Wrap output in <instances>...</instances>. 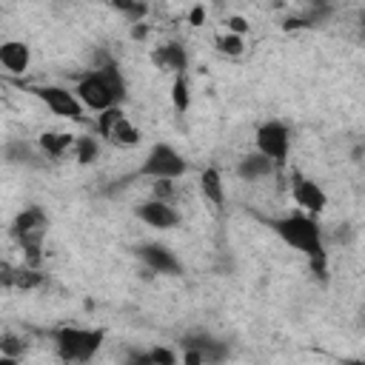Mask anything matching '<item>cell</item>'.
<instances>
[{"label": "cell", "mask_w": 365, "mask_h": 365, "mask_svg": "<svg viewBox=\"0 0 365 365\" xmlns=\"http://www.w3.org/2000/svg\"><path fill=\"white\" fill-rule=\"evenodd\" d=\"M46 211L37 205H29L26 211H20L11 222V237L20 242V248L26 251V262L34 268L40 262V251H43V240H46Z\"/></svg>", "instance_id": "cell-4"}, {"label": "cell", "mask_w": 365, "mask_h": 365, "mask_svg": "<svg viewBox=\"0 0 365 365\" xmlns=\"http://www.w3.org/2000/svg\"><path fill=\"white\" fill-rule=\"evenodd\" d=\"M23 351H26L23 336H17V334H0V356H14V359H20Z\"/></svg>", "instance_id": "cell-23"}, {"label": "cell", "mask_w": 365, "mask_h": 365, "mask_svg": "<svg viewBox=\"0 0 365 365\" xmlns=\"http://www.w3.org/2000/svg\"><path fill=\"white\" fill-rule=\"evenodd\" d=\"M97 134L106 137L108 143L114 145H123V148H131L140 143V128L128 123V117L123 114V108H108L103 114H97Z\"/></svg>", "instance_id": "cell-7"}, {"label": "cell", "mask_w": 365, "mask_h": 365, "mask_svg": "<svg viewBox=\"0 0 365 365\" xmlns=\"http://www.w3.org/2000/svg\"><path fill=\"white\" fill-rule=\"evenodd\" d=\"M237 174L242 177V180H262V177H271L274 174V163H268L262 154H245L240 163H237Z\"/></svg>", "instance_id": "cell-18"}, {"label": "cell", "mask_w": 365, "mask_h": 365, "mask_svg": "<svg viewBox=\"0 0 365 365\" xmlns=\"http://www.w3.org/2000/svg\"><path fill=\"white\" fill-rule=\"evenodd\" d=\"M245 31H248V20H245L242 14H231V17H228V34L242 37Z\"/></svg>", "instance_id": "cell-27"}, {"label": "cell", "mask_w": 365, "mask_h": 365, "mask_svg": "<svg viewBox=\"0 0 365 365\" xmlns=\"http://www.w3.org/2000/svg\"><path fill=\"white\" fill-rule=\"evenodd\" d=\"M134 214H137V220H143L145 225L160 228V231H168V228H174V225L180 222L177 208H174L171 202H160V200H145V202H140Z\"/></svg>", "instance_id": "cell-11"}, {"label": "cell", "mask_w": 365, "mask_h": 365, "mask_svg": "<svg viewBox=\"0 0 365 365\" xmlns=\"http://www.w3.org/2000/svg\"><path fill=\"white\" fill-rule=\"evenodd\" d=\"M0 282L9 285V288L29 291V288H37L43 282V274L34 271V268H3L0 271Z\"/></svg>", "instance_id": "cell-19"}, {"label": "cell", "mask_w": 365, "mask_h": 365, "mask_svg": "<svg viewBox=\"0 0 365 365\" xmlns=\"http://www.w3.org/2000/svg\"><path fill=\"white\" fill-rule=\"evenodd\" d=\"M180 345H182V351L200 354V359H202L205 365H220V362L228 356V342H222V339H217V336H211V334H205V331L185 334V336L180 339Z\"/></svg>", "instance_id": "cell-10"}, {"label": "cell", "mask_w": 365, "mask_h": 365, "mask_svg": "<svg viewBox=\"0 0 365 365\" xmlns=\"http://www.w3.org/2000/svg\"><path fill=\"white\" fill-rule=\"evenodd\" d=\"M291 194H294V200H297V205H302L305 208V214H319V211H325V205H328V197H325V191L314 182V180H308V177H294V182H291Z\"/></svg>", "instance_id": "cell-12"}, {"label": "cell", "mask_w": 365, "mask_h": 365, "mask_svg": "<svg viewBox=\"0 0 365 365\" xmlns=\"http://www.w3.org/2000/svg\"><path fill=\"white\" fill-rule=\"evenodd\" d=\"M74 160L80 163V165H88V163H94L97 157H100V140L97 137H74Z\"/></svg>", "instance_id": "cell-20"}, {"label": "cell", "mask_w": 365, "mask_h": 365, "mask_svg": "<svg viewBox=\"0 0 365 365\" xmlns=\"http://www.w3.org/2000/svg\"><path fill=\"white\" fill-rule=\"evenodd\" d=\"M134 254L154 271V274H165V277H180L182 274V262L177 259V254L168 245L160 242H140L134 248Z\"/></svg>", "instance_id": "cell-9"}, {"label": "cell", "mask_w": 365, "mask_h": 365, "mask_svg": "<svg viewBox=\"0 0 365 365\" xmlns=\"http://www.w3.org/2000/svg\"><path fill=\"white\" fill-rule=\"evenodd\" d=\"M31 94L37 100H43L51 114L74 120V123H83V106H80V100L74 97L71 88H63V86H34Z\"/></svg>", "instance_id": "cell-8"}, {"label": "cell", "mask_w": 365, "mask_h": 365, "mask_svg": "<svg viewBox=\"0 0 365 365\" xmlns=\"http://www.w3.org/2000/svg\"><path fill=\"white\" fill-rule=\"evenodd\" d=\"M151 63L160 68V71H168V74H185L188 68V54L180 43H163L151 51Z\"/></svg>", "instance_id": "cell-13"}, {"label": "cell", "mask_w": 365, "mask_h": 365, "mask_svg": "<svg viewBox=\"0 0 365 365\" xmlns=\"http://www.w3.org/2000/svg\"><path fill=\"white\" fill-rule=\"evenodd\" d=\"M271 228L285 245L305 254V259L311 262V271L317 277L325 274L328 257H325V245H322V228L311 214H297L294 211L288 217H277V220H271Z\"/></svg>", "instance_id": "cell-1"}, {"label": "cell", "mask_w": 365, "mask_h": 365, "mask_svg": "<svg viewBox=\"0 0 365 365\" xmlns=\"http://www.w3.org/2000/svg\"><path fill=\"white\" fill-rule=\"evenodd\" d=\"M171 103H174V108L180 114L188 111V106H191V88H188V77L185 74H177L174 77V83H171Z\"/></svg>", "instance_id": "cell-21"}, {"label": "cell", "mask_w": 365, "mask_h": 365, "mask_svg": "<svg viewBox=\"0 0 365 365\" xmlns=\"http://www.w3.org/2000/svg\"><path fill=\"white\" fill-rule=\"evenodd\" d=\"M54 339V351L63 362L68 365H86L91 362L103 342H106V331L103 328H74V325H63L51 334Z\"/></svg>", "instance_id": "cell-3"}, {"label": "cell", "mask_w": 365, "mask_h": 365, "mask_svg": "<svg viewBox=\"0 0 365 365\" xmlns=\"http://www.w3.org/2000/svg\"><path fill=\"white\" fill-rule=\"evenodd\" d=\"M254 143H257V154H262L268 163H274V168L285 165L288 151H291V131L285 123H279V120L262 123L254 134Z\"/></svg>", "instance_id": "cell-6"}, {"label": "cell", "mask_w": 365, "mask_h": 365, "mask_svg": "<svg viewBox=\"0 0 365 365\" xmlns=\"http://www.w3.org/2000/svg\"><path fill=\"white\" fill-rule=\"evenodd\" d=\"M214 43H217V48H220L222 54H228V57H240V54L245 51V40H242V37H237V34H228V31H225V34H220Z\"/></svg>", "instance_id": "cell-22"}, {"label": "cell", "mask_w": 365, "mask_h": 365, "mask_svg": "<svg viewBox=\"0 0 365 365\" xmlns=\"http://www.w3.org/2000/svg\"><path fill=\"white\" fill-rule=\"evenodd\" d=\"M348 365H362V362H359V359H351V362H348Z\"/></svg>", "instance_id": "cell-30"}, {"label": "cell", "mask_w": 365, "mask_h": 365, "mask_svg": "<svg viewBox=\"0 0 365 365\" xmlns=\"http://www.w3.org/2000/svg\"><path fill=\"white\" fill-rule=\"evenodd\" d=\"M74 97L80 100L83 108H91L100 114L108 108H120V103L125 100V80L117 63H108L103 68H91L88 74H83L74 86Z\"/></svg>", "instance_id": "cell-2"}, {"label": "cell", "mask_w": 365, "mask_h": 365, "mask_svg": "<svg viewBox=\"0 0 365 365\" xmlns=\"http://www.w3.org/2000/svg\"><path fill=\"white\" fill-rule=\"evenodd\" d=\"M200 191H202V197L214 205V208H222V202H225V185H222V174H220V168H202V174H200Z\"/></svg>", "instance_id": "cell-17"}, {"label": "cell", "mask_w": 365, "mask_h": 365, "mask_svg": "<svg viewBox=\"0 0 365 365\" xmlns=\"http://www.w3.org/2000/svg\"><path fill=\"white\" fill-rule=\"evenodd\" d=\"M202 17H205V6H194V9H191V14H188L191 26H200V23H202Z\"/></svg>", "instance_id": "cell-28"}, {"label": "cell", "mask_w": 365, "mask_h": 365, "mask_svg": "<svg viewBox=\"0 0 365 365\" xmlns=\"http://www.w3.org/2000/svg\"><path fill=\"white\" fill-rule=\"evenodd\" d=\"M145 354H148V362H151V365H180V362H177V351H174V348L154 345V348H148Z\"/></svg>", "instance_id": "cell-24"}, {"label": "cell", "mask_w": 365, "mask_h": 365, "mask_svg": "<svg viewBox=\"0 0 365 365\" xmlns=\"http://www.w3.org/2000/svg\"><path fill=\"white\" fill-rule=\"evenodd\" d=\"M6 160L14 163V165H29V168H37L43 165L46 154L37 148V143H26V140H14L6 145Z\"/></svg>", "instance_id": "cell-15"}, {"label": "cell", "mask_w": 365, "mask_h": 365, "mask_svg": "<svg viewBox=\"0 0 365 365\" xmlns=\"http://www.w3.org/2000/svg\"><path fill=\"white\" fill-rule=\"evenodd\" d=\"M31 63V48L23 40H3L0 43V66L11 74H23Z\"/></svg>", "instance_id": "cell-14"}, {"label": "cell", "mask_w": 365, "mask_h": 365, "mask_svg": "<svg viewBox=\"0 0 365 365\" xmlns=\"http://www.w3.org/2000/svg\"><path fill=\"white\" fill-rule=\"evenodd\" d=\"M114 6H117L120 11H125V14L131 17V23H137V20H140V17H143V14L148 11V9L143 6V3H114Z\"/></svg>", "instance_id": "cell-26"}, {"label": "cell", "mask_w": 365, "mask_h": 365, "mask_svg": "<svg viewBox=\"0 0 365 365\" xmlns=\"http://www.w3.org/2000/svg\"><path fill=\"white\" fill-rule=\"evenodd\" d=\"M185 171H188V163L171 143H154L145 160L140 163V168L134 171V177H145L157 182V180H177Z\"/></svg>", "instance_id": "cell-5"}, {"label": "cell", "mask_w": 365, "mask_h": 365, "mask_svg": "<svg viewBox=\"0 0 365 365\" xmlns=\"http://www.w3.org/2000/svg\"><path fill=\"white\" fill-rule=\"evenodd\" d=\"M37 148L46 154V160H60L66 151L74 148V134H68V131H46V134H40Z\"/></svg>", "instance_id": "cell-16"}, {"label": "cell", "mask_w": 365, "mask_h": 365, "mask_svg": "<svg viewBox=\"0 0 365 365\" xmlns=\"http://www.w3.org/2000/svg\"><path fill=\"white\" fill-rule=\"evenodd\" d=\"M0 365H17V359L14 356H0Z\"/></svg>", "instance_id": "cell-29"}, {"label": "cell", "mask_w": 365, "mask_h": 365, "mask_svg": "<svg viewBox=\"0 0 365 365\" xmlns=\"http://www.w3.org/2000/svg\"><path fill=\"white\" fill-rule=\"evenodd\" d=\"M151 191H154V197H151V200L171 202V197H174V180H157V182L151 185Z\"/></svg>", "instance_id": "cell-25"}]
</instances>
